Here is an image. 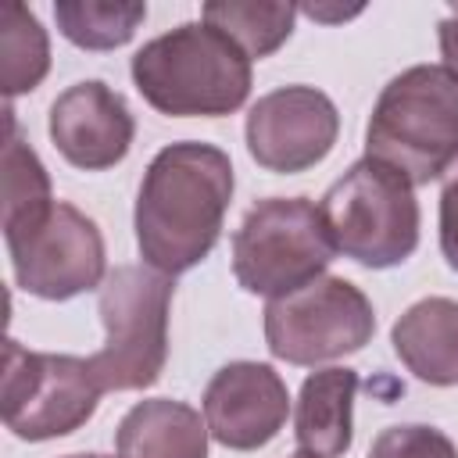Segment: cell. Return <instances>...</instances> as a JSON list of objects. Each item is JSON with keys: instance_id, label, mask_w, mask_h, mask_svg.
Segmentation results:
<instances>
[{"instance_id": "6da1fadb", "label": "cell", "mask_w": 458, "mask_h": 458, "mask_svg": "<svg viewBox=\"0 0 458 458\" xmlns=\"http://www.w3.org/2000/svg\"><path fill=\"white\" fill-rule=\"evenodd\" d=\"M233 161L215 143H168L154 154L136 193V247L147 268L182 276L200 265L222 236L233 200Z\"/></svg>"}, {"instance_id": "7a4b0ae2", "label": "cell", "mask_w": 458, "mask_h": 458, "mask_svg": "<svg viewBox=\"0 0 458 458\" xmlns=\"http://www.w3.org/2000/svg\"><path fill=\"white\" fill-rule=\"evenodd\" d=\"M140 97L172 118H222L250 97V57L218 29L182 21L132 54Z\"/></svg>"}, {"instance_id": "3957f363", "label": "cell", "mask_w": 458, "mask_h": 458, "mask_svg": "<svg viewBox=\"0 0 458 458\" xmlns=\"http://www.w3.org/2000/svg\"><path fill=\"white\" fill-rule=\"evenodd\" d=\"M365 157L411 186L440 179L458 157V75L444 64H411L394 75L369 114Z\"/></svg>"}, {"instance_id": "277c9868", "label": "cell", "mask_w": 458, "mask_h": 458, "mask_svg": "<svg viewBox=\"0 0 458 458\" xmlns=\"http://www.w3.org/2000/svg\"><path fill=\"white\" fill-rule=\"evenodd\" d=\"M318 211L333 247L365 268H394L419 247L415 186L372 157L354 161L326 190Z\"/></svg>"}, {"instance_id": "5b68a950", "label": "cell", "mask_w": 458, "mask_h": 458, "mask_svg": "<svg viewBox=\"0 0 458 458\" xmlns=\"http://www.w3.org/2000/svg\"><path fill=\"white\" fill-rule=\"evenodd\" d=\"M336 247L308 197L258 200L233 236V276L247 293L286 297L326 276Z\"/></svg>"}, {"instance_id": "8992f818", "label": "cell", "mask_w": 458, "mask_h": 458, "mask_svg": "<svg viewBox=\"0 0 458 458\" xmlns=\"http://www.w3.org/2000/svg\"><path fill=\"white\" fill-rule=\"evenodd\" d=\"M172 290L168 276L143 265L107 272L97 297L104 347L89 358L104 390H143L157 383L168 358Z\"/></svg>"}, {"instance_id": "52a82bcc", "label": "cell", "mask_w": 458, "mask_h": 458, "mask_svg": "<svg viewBox=\"0 0 458 458\" xmlns=\"http://www.w3.org/2000/svg\"><path fill=\"white\" fill-rule=\"evenodd\" d=\"M14 283L43 301H68L100 290L107 279L104 236L75 204L54 200L50 208L4 225Z\"/></svg>"}, {"instance_id": "ba28073f", "label": "cell", "mask_w": 458, "mask_h": 458, "mask_svg": "<svg viewBox=\"0 0 458 458\" xmlns=\"http://www.w3.org/2000/svg\"><path fill=\"white\" fill-rule=\"evenodd\" d=\"M100 379L89 358L25 351L4 344V422L21 440H54L86 426L100 404Z\"/></svg>"}, {"instance_id": "9c48e42d", "label": "cell", "mask_w": 458, "mask_h": 458, "mask_svg": "<svg viewBox=\"0 0 458 458\" xmlns=\"http://www.w3.org/2000/svg\"><path fill=\"white\" fill-rule=\"evenodd\" d=\"M376 333L369 297L340 276L315 283L265 304V344L279 361L318 365L361 351Z\"/></svg>"}, {"instance_id": "30bf717a", "label": "cell", "mask_w": 458, "mask_h": 458, "mask_svg": "<svg viewBox=\"0 0 458 458\" xmlns=\"http://www.w3.org/2000/svg\"><path fill=\"white\" fill-rule=\"evenodd\" d=\"M250 157L279 175H293L326 161L340 136L336 104L315 86H279L247 111Z\"/></svg>"}, {"instance_id": "8fae6325", "label": "cell", "mask_w": 458, "mask_h": 458, "mask_svg": "<svg viewBox=\"0 0 458 458\" xmlns=\"http://www.w3.org/2000/svg\"><path fill=\"white\" fill-rule=\"evenodd\" d=\"M290 394L265 361H229L204 390L208 433L229 451H258L286 426Z\"/></svg>"}, {"instance_id": "7c38bea8", "label": "cell", "mask_w": 458, "mask_h": 458, "mask_svg": "<svg viewBox=\"0 0 458 458\" xmlns=\"http://www.w3.org/2000/svg\"><path fill=\"white\" fill-rule=\"evenodd\" d=\"M50 140L61 150V157L82 172H104L114 168L136 136L132 111L125 97L100 79H86L68 86L50 104Z\"/></svg>"}, {"instance_id": "4fadbf2b", "label": "cell", "mask_w": 458, "mask_h": 458, "mask_svg": "<svg viewBox=\"0 0 458 458\" xmlns=\"http://www.w3.org/2000/svg\"><path fill=\"white\" fill-rule=\"evenodd\" d=\"M394 354L429 386H458V301L422 297L390 329Z\"/></svg>"}, {"instance_id": "5bb4252c", "label": "cell", "mask_w": 458, "mask_h": 458, "mask_svg": "<svg viewBox=\"0 0 458 458\" xmlns=\"http://www.w3.org/2000/svg\"><path fill=\"white\" fill-rule=\"evenodd\" d=\"M354 369H318L301 383L293 408V437L301 451L318 458H340L354 440Z\"/></svg>"}, {"instance_id": "9a60e30c", "label": "cell", "mask_w": 458, "mask_h": 458, "mask_svg": "<svg viewBox=\"0 0 458 458\" xmlns=\"http://www.w3.org/2000/svg\"><path fill=\"white\" fill-rule=\"evenodd\" d=\"M118 458H208V422L182 401H136L114 433Z\"/></svg>"}, {"instance_id": "2e32d148", "label": "cell", "mask_w": 458, "mask_h": 458, "mask_svg": "<svg viewBox=\"0 0 458 458\" xmlns=\"http://www.w3.org/2000/svg\"><path fill=\"white\" fill-rule=\"evenodd\" d=\"M293 4H261V0H211L200 7V21L229 36L250 61L276 54L293 32Z\"/></svg>"}, {"instance_id": "e0dca14e", "label": "cell", "mask_w": 458, "mask_h": 458, "mask_svg": "<svg viewBox=\"0 0 458 458\" xmlns=\"http://www.w3.org/2000/svg\"><path fill=\"white\" fill-rule=\"evenodd\" d=\"M50 72V39L25 4L0 7V89L18 97L36 89Z\"/></svg>"}, {"instance_id": "ac0fdd59", "label": "cell", "mask_w": 458, "mask_h": 458, "mask_svg": "<svg viewBox=\"0 0 458 458\" xmlns=\"http://www.w3.org/2000/svg\"><path fill=\"white\" fill-rule=\"evenodd\" d=\"M57 29L68 43L82 50H114L125 47L147 18L140 0H57Z\"/></svg>"}, {"instance_id": "d6986e66", "label": "cell", "mask_w": 458, "mask_h": 458, "mask_svg": "<svg viewBox=\"0 0 458 458\" xmlns=\"http://www.w3.org/2000/svg\"><path fill=\"white\" fill-rule=\"evenodd\" d=\"M4 125H7V136H4V225H11L18 218H29V215L50 208L54 193H50V175H47L43 161L18 136L11 107L4 111Z\"/></svg>"}, {"instance_id": "ffe728a7", "label": "cell", "mask_w": 458, "mask_h": 458, "mask_svg": "<svg viewBox=\"0 0 458 458\" xmlns=\"http://www.w3.org/2000/svg\"><path fill=\"white\" fill-rule=\"evenodd\" d=\"M369 458H458V447L437 426L404 422V426H386L372 440Z\"/></svg>"}, {"instance_id": "44dd1931", "label": "cell", "mask_w": 458, "mask_h": 458, "mask_svg": "<svg viewBox=\"0 0 458 458\" xmlns=\"http://www.w3.org/2000/svg\"><path fill=\"white\" fill-rule=\"evenodd\" d=\"M440 250L458 272V157L440 175Z\"/></svg>"}, {"instance_id": "7402d4cb", "label": "cell", "mask_w": 458, "mask_h": 458, "mask_svg": "<svg viewBox=\"0 0 458 458\" xmlns=\"http://www.w3.org/2000/svg\"><path fill=\"white\" fill-rule=\"evenodd\" d=\"M437 36H440V54H444V68L458 75V11H454V14H447V18L440 21Z\"/></svg>"}, {"instance_id": "603a6c76", "label": "cell", "mask_w": 458, "mask_h": 458, "mask_svg": "<svg viewBox=\"0 0 458 458\" xmlns=\"http://www.w3.org/2000/svg\"><path fill=\"white\" fill-rule=\"evenodd\" d=\"M64 458H111V454H97V451H89V454H64Z\"/></svg>"}, {"instance_id": "cb8c5ba5", "label": "cell", "mask_w": 458, "mask_h": 458, "mask_svg": "<svg viewBox=\"0 0 458 458\" xmlns=\"http://www.w3.org/2000/svg\"><path fill=\"white\" fill-rule=\"evenodd\" d=\"M290 458H318V454H311V451H297V454H290Z\"/></svg>"}]
</instances>
